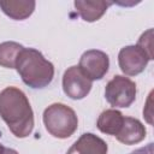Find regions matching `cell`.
<instances>
[{
	"instance_id": "6da1fadb",
	"label": "cell",
	"mask_w": 154,
	"mask_h": 154,
	"mask_svg": "<svg viewBox=\"0 0 154 154\" xmlns=\"http://www.w3.org/2000/svg\"><path fill=\"white\" fill-rule=\"evenodd\" d=\"M0 117L18 138L28 137L34 129V112L26 95L17 87L0 91Z\"/></svg>"
},
{
	"instance_id": "7a4b0ae2",
	"label": "cell",
	"mask_w": 154,
	"mask_h": 154,
	"mask_svg": "<svg viewBox=\"0 0 154 154\" xmlns=\"http://www.w3.org/2000/svg\"><path fill=\"white\" fill-rule=\"evenodd\" d=\"M22 81L32 89H42L54 77V65L35 48H23L17 57L16 66Z\"/></svg>"
},
{
	"instance_id": "3957f363",
	"label": "cell",
	"mask_w": 154,
	"mask_h": 154,
	"mask_svg": "<svg viewBox=\"0 0 154 154\" xmlns=\"http://www.w3.org/2000/svg\"><path fill=\"white\" fill-rule=\"evenodd\" d=\"M43 124L46 130L57 138H67L78 128L76 112L64 103H52L43 112Z\"/></svg>"
},
{
	"instance_id": "277c9868",
	"label": "cell",
	"mask_w": 154,
	"mask_h": 154,
	"mask_svg": "<svg viewBox=\"0 0 154 154\" xmlns=\"http://www.w3.org/2000/svg\"><path fill=\"white\" fill-rule=\"evenodd\" d=\"M136 84L129 77L117 75L114 76L105 88V97L107 102L113 107L126 108L136 99Z\"/></svg>"
},
{
	"instance_id": "5b68a950",
	"label": "cell",
	"mask_w": 154,
	"mask_h": 154,
	"mask_svg": "<svg viewBox=\"0 0 154 154\" xmlns=\"http://www.w3.org/2000/svg\"><path fill=\"white\" fill-rule=\"evenodd\" d=\"M93 87V81H90L87 75L78 66H70L63 76V90L64 93L73 100H81L85 97Z\"/></svg>"
},
{
	"instance_id": "8992f818",
	"label": "cell",
	"mask_w": 154,
	"mask_h": 154,
	"mask_svg": "<svg viewBox=\"0 0 154 154\" xmlns=\"http://www.w3.org/2000/svg\"><path fill=\"white\" fill-rule=\"evenodd\" d=\"M149 60L150 59L147 53L137 45L125 46L118 54L119 67L126 76H136L141 73L146 69Z\"/></svg>"
},
{
	"instance_id": "52a82bcc",
	"label": "cell",
	"mask_w": 154,
	"mask_h": 154,
	"mask_svg": "<svg viewBox=\"0 0 154 154\" xmlns=\"http://www.w3.org/2000/svg\"><path fill=\"white\" fill-rule=\"evenodd\" d=\"M78 67L87 75L90 81L102 79L108 71L109 58L102 51L89 49L82 54Z\"/></svg>"
},
{
	"instance_id": "ba28073f",
	"label": "cell",
	"mask_w": 154,
	"mask_h": 154,
	"mask_svg": "<svg viewBox=\"0 0 154 154\" xmlns=\"http://www.w3.org/2000/svg\"><path fill=\"white\" fill-rule=\"evenodd\" d=\"M107 143L99 136L85 132L70 147L66 154H107Z\"/></svg>"
},
{
	"instance_id": "9c48e42d",
	"label": "cell",
	"mask_w": 154,
	"mask_h": 154,
	"mask_svg": "<svg viewBox=\"0 0 154 154\" xmlns=\"http://www.w3.org/2000/svg\"><path fill=\"white\" fill-rule=\"evenodd\" d=\"M146 128L144 125L136 118L132 117H124L123 125L119 132L116 135V138L124 144L131 146L140 143L146 137Z\"/></svg>"
},
{
	"instance_id": "30bf717a",
	"label": "cell",
	"mask_w": 154,
	"mask_h": 154,
	"mask_svg": "<svg viewBox=\"0 0 154 154\" xmlns=\"http://www.w3.org/2000/svg\"><path fill=\"white\" fill-rule=\"evenodd\" d=\"M75 7L81 16V18L85 22H95L99 20L105 12L107 11L108 6L112 5V2L103 1V0H96V1H85V0H76Z\"/></svg>"
},
{
	"instance_id": "8fae6325",
	"label": "cell",
	"mask_w": 154,
	"mask_h": 154,
	"mask_svg": "<svg viewBox=\"0 0 154 154\" xmlns=\"http://www.w3.org/2000/svg\"><path fill=\"white\" fill-rule=\"evenodd\" d=\"M35 1L23 0H0L1 11L14 20H24L30 17L35 10Z\"/></svg>"
},
{
	"instance_id": "7c38bea8",
	"label": "cell",
	"mask_w": 154,
	"mask_h": 154,
	"mask_svg": "<svg viewBox=\"0 0 154 154\" xmlns=\"http://www.w3.org/2000/svg\"><path fill=\"white\" fill-rule=\"evenodd\" d=\"M123 120H124V116L122 114V112L111 108L101 112V114L97 118L96 126L101 132L116 136L123 125Z\"/></svg>"
},
{
	"instance_id": "4fadbf2b",
	"label": "cell",
	"mask_w": 154,
	"mask_h": 154,
	"mask_svg": "<svg viewBox=\"0 0 154 154\" xmlns=\"http://www.w3.org/2000/svg\"><path fill=\"white\" fill-rule=\"evenodd\" d=\"M24 47L14 41H6L0 43V66L14 69L18 54Z\"/></svg>"
},
{
	"instance_id": "5bb4252c",
	"label": "cell",
	"mask_w": 154,
	"mask_h": 154,
	"mask_svg": "<svg viewBox=\"0 0 154 154\" xmlns=\"http://www.w3.org/2000/svg\"><path fill=\"white\" fill-rule=\"evenodd\" d=\"M137 46L141 47L147 53L150 60L153 59V30L152 29L147 30L141 35V37L138 38Z\"/></svg>"
},
{
	"instance_id": "9a60e30c",
	"label": "cell",
	"mask_w": 154,
	"mask_h": 154,
	"mask_svg": "<svg viewBox=\"0 0 154 154\" xmlns=\"http://www.w3.org/2000/svg\"><path fill=\"white\" fill-rule=\"evenodd\" d=\"M130 154H154V146H153V143H148L144 147H141L138 149H135Z\"/></svg>"
},
{
	"instance_id": "2e32d148",
	"label": "cell",
	"mask_w": 154,
	"mask_h": 154,
	"mask_svg": "<svg viewBox=\"0 0 154 154\" xmlns=\"http://www.w3.org/2000/svg\"><path fill=\"white\" fill-rule=\"evenodd\" d=\"M2 154H18V152L14 150V149H12V148H6V147H5Z\"/></svg>"
},
{
	"instance_id": "e0dca14e",
	"label": "cell",
	"mask_w": 154,
	"mask_h": 154,
	"mask_svg": "<svg viewBox=\"0 0 154 154\" xmlns=\"http://www.w3.org/2000/svg\"><path fill=\"white\" fill-rule=\"evenodd\" d=\"M4 149H5V147L0 143V154H2V153H4Z\"/></svg>"
}]
</instances>
